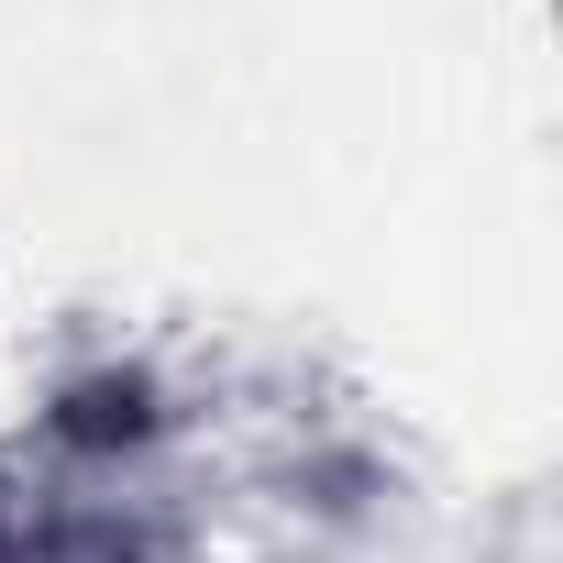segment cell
Segmentation results:
<instances>
[{
    "instance_id": "6da1fadb",
    "label": "cell",
    "mask_w": 563,
    "mask_h": 563,
    "mask_svg": "<svg viewBox=\"0 0 563 563\" xmlns=\"http://www.w3.org/2000/svg\"><path fill=\"white\" fill-rule=\"evenodd\" d=\"M67 453H133V442H155V376H133V365H111V376H78L67 398H56V420H45Z\"/></svg>"
},
{
    "instance_id": "7a4b0ae2",
    "label": "cell",
    "mask_w": 563,
    "mask_h": 563,
    "mask_svg": "<svg viewBox=\"0 0 563 563\" xmlns=\"http://www.w3.org/2000/svg\"><path fill=\"white\" fill-rule=\"evenodd\" d=\"M0 563H23V519L12 508H0Z\"/></svg>"
}]
</instances>
